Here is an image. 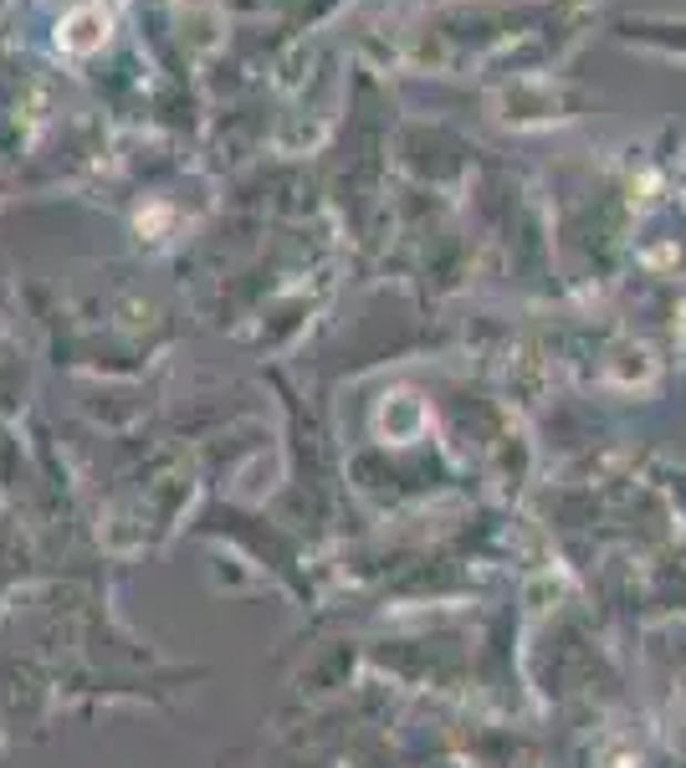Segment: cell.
I'll list each match as a JSON object with an SVG mask.
<instances>
[{
	"mask_svg": "<svg viewBox=\"0 0 686 768\" xmlns=\"http://www.w3.org/2000/svg\"><path fill=\"white\" fill-rule=\"evenodd\" d=\"M103 37H109V16L93 11V6L72 11L68 27H62V47L68 52H93V47H103Z\"/></svg>",
	"mask_w": 686,
	"mask_h": 768,
	"instance_id": "6da1fadb",
	"label": "cell"
}]
</instances>
